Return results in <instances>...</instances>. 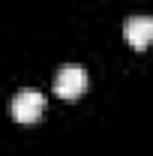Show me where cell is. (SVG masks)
Returning <instances> with one entry per match:
<instances>
[{
    "label": "cell",
    "instance_id": "2",
    "mask_svg": "<svg viewBox=\"0 0 153 156\" xmlns=\"http://www.w3.org/2000/svg\"><path fill=\"white\" fill-rule=\"evenodd\" d=\"M42 111H45V96L39 90L27 87V90L15 93V99H12V117L18 123H36L42 117Z\"/></svg>",
    "mask_w": 153,
    "mask_h": 156
},
{
    "label": "cell",
    "instance_id": "3",
    "mask_svg": "<svg viewBox=\"0 0 153 156\" xmlns=\"http://www.w3.org/2000/svg\"><path fill=\"white\" fill-rule=\"evenodd\" d=\"M123 36H126V42L135 51H144L153 42V18L150 15H132L123 24Z\"/></svg>",
    "mask_w": 153,
    "mask_h": 156
},
{
    "label": "cell",
    "instance_id": "1",
    "mask_svg": "<svg viewBox=\"0 0 153 156\" xmlns=\"http://www.w3.org/2000/svg\"><path fill=\"white\" fill-rule=\"evenodd\" d=\"M87 90V72L75 66V63H69V66H63L57 75H54V93L60 99H78L81 93Z\"/></svg>",
    "mask_w": 153,
    "mask_h": 156
}]
</instances>
